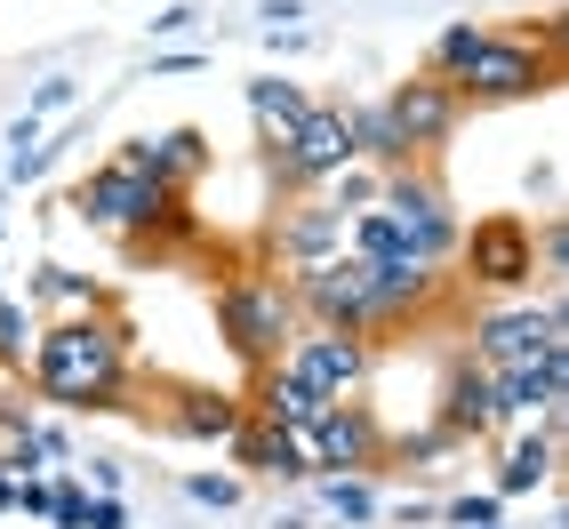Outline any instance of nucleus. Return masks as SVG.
Masks as SVG:
<instances>
[{
  "label": "nucleus",
  "instance_id": "16",
  "mask_svg": "<svg viewBox=\"0 0 569 529\" xmlns=\"http://www.w3.org/2000/svg\"><path fill=\"white\" fill-rule=\"evenodd\" d=\"M489 401H498V426H538V418H553V409L569 401V353L498 369V377H489Z\"/></svg>",
  "mask_w": 569,
  "mask_h": 529
},
{
  "label": "nucleus",
  "instance_id": "43",
  "mask_svg": "<svg viewBox=\"0 0 569 529\" xmlns=\"http://www.w3.org/2000/svg\"><path fill=\"white\" fill-rule=\"evenodd\" d=\"M264 529H321V521H313V513H273Z\"/></svg>",
  "mask_w": 569,
  "mask_h": 529
},
{
  "label": "nucleus",
  "instance_id": "13",
  "mask_svg": "<svg viewBox=\"0 0 569 529\" xmlns=\"http://www.w3.org/2000/svg\"><path fill=\"white\" fill-rule=\"evenodd\" d=\"M433 426L458 441V449H473V441H498L506 426H498V401H489V369L473 361V353H449L441 361V386H433Z\"/></svg>",
  "mask_w": 569,
  "mask_h": 529
},
{
  "label": "nucleus",
  "instance_id": "1",
  "mask_svg": "<svg viewBox=\"0 0 569 529\" xmlns=\"http://www.w3.org/2000/svg\"><path fill=\"white\" fill-rule=\"evenodd\" d=\"M24 386L32 401L72 409V418H104V409H129L137 393V329L129 313H57L32 337V361H24Z\"/></svg>",
  "mask_w": 569,
  "mask_h": 529
},
{
  "label": "nucleus",
  "instance_id": "35",
  "mask_svg": "<svg viewBox=\"0 0 569 529\" xmlns=\"http://www.w3.org/2000/svg\"><path fill=\"white\" fill-rule=\"evenodd\" d=\"M72 529H137V513H129V498H89L72 513Z\"/></svg>",
  "mask_w": 569,
  "mask_h": 529
},
{
  "label": "nucleus",
  "instance_id": "17",
  "mask_svg": "<svg viewBox=\"0 0 569 529\" xmlns=\"http://www.w3.org/2000/svg\"><path fill=\"white\" fill-rule=\"evenodd\" d=\"M233 466H241V481H273V489H306L313 481V458H306V433H281V426H241L233 441Z\"/></svg>",
  "mask_w": 569,
  "mask_h": 529
},
{
  "label": "nucleus",
  "instance_id": "27",
  "mask_svg": "<svg viewBox=\"0 0 569 529\" xmlns=\"http://www.w3.org/2000/svg\"><path fill=\"white\" fill-rule=\"evenodd\" d=\"M433 521L441 529H498L506 521V498H498V489H458V498L433 506Z\"/></svg>",
  "mask_w": 569,
  "mask_h": 529
},
{
  "label": "nucleus",
  "instance_id": "20",
  "mask_svg": "<svg viewBox=\"0 0 569 529\" xmlns=\"http://www.w3.org/2000/svg\"><path fill=\"white\" fill-rule=\"evenodd\" d=\"M249 97V121H257V144L264 137H297V129H306V112L321 104L306 81H289V72H257V81L241 89Z\"/></svg>",
  "mask_w": 569,
  "mask_h": 529
},
{
  "label": "nucleus",
  "instance_id": "36",
  "mask_svg": "<svg viewBox=\"0 0 569 529\" xmlns=\"http://www.w3.org/2000/svg\"><path fill=\"white\" fill-rule=\"evenodd\" d=\"M306 0H257V32H306Z\"/></svg>",
  "mask_w": 569,
  "mask_h": 529
},
{
  "label": "nucleus",
  "instance_id": "14",
  "mask_svg": "<svg viewBox=\"0 0 569 529\" xmlns=\"http://www.w3.org/2000/svg\"><path fill=\"white\" fill-rule=\"evenodd\" d=\"M161 426L177 441H193V449H217V441H233L249 426V401L241 386H209V377H184V386L161 393Z\"/></svg>",
  "mask_w": 569,
  "mask_h": 529
},
{
  "label": "nucleus",
  "instance_id": "30",
  "mask_svg": "<svg viewBox=\"0 0 569 529\" xmlns=\"http://www.w3.org/2000/svg\"><path fill=\"white\" fill-rule=\"evenodd\" d=\"M177 489H184L193 506H209V513H233V506L249 498V481H241V473H184Z\"/></svg>",
  "mask_w": 569,
  "mask_h": 529
},
{
  "label": "nucleus",
  "instance_id": "26",
  "mask_svg": "<svg viewBox=\"0 0 569 529\" xmlns=\"http://www.w3.org/2000/svg\"><path fill=\"white\" fill-rule=\"evenodd\" d=\"M32 337H41V313H32L24 297L0 289V369H24L32 361Z\"/></svg>",
  "mask_w": 569,
  "mask_h": 529
},
{
  "label": "nucleus",
  "instance_id": "33",
  "mask_svg": "<svg viewBox=\"0 0 569 529\" xmlns=\"http://www.w3.org/2000/svg\"><path fill=\"white\" fill-rule=\"evenodd\" d=\"M193 32H201V9H193V0H177V9L144 17V41H161V49H184Z\"/></svg>",
  "mask_w": 569,
  "mask_h": 529
},
{
  "label": "nucleus",
  "instance_id": "6",
  "mask_svg": "<svg viewBox=\"0 0 569 529\" xmlns=\"http://www.w3.org/2000/svg\"><path fill=\"white\" fill-rule=\"evenodd\" d=\"M473 297H529V281H538V217L521 209H481L466 233H458V264H449Z\"/></svg>",
  "mask_w": 569,
  "mask_h": 529
},
{
  "label": "nucleus",
  "instance_id": "12",
  "mask_svg": "<svg viewBox=\"0 0 569 529\" xmlns=\"http://www.w3.org/2000/svg\"><path fill=\"white\" fill-rule=\"evenodd\" d=\"M346 209H337L329 193H297V201H273V224H264V249H273L281 273H297V264H321L346 249Z\"/></svg>",
  "mask_w": 569,
  "mask_h": 529
},
{
  "label": "nucleus",
  "instance_id": "11",
  "mask_svg": "<svg viewBox=\"0 0 569 529\" xmlns=\"http://www.w3.org/2000/svg\"><path fill=\"white\" fill-rule=\"evenodd\" d=\"M281 361L306 377L321 401H346V393H361L377 377V346H369V337H346V329H297Z\"/></svg>",
  "mask_w": 569,
  "mask_h": 529
},
{
  "label": "nucleus",
  "instance_id": "29",
  "mask_svg": "<svg viewBox=\"0 0 569 529\" xmlns=\"http://www.w3.org/2000/svg\"><path fill=\"white\" fill-rule=\"evenodd\" d=\"M32 418H41V401H32V386H24V369H0V441H17Z\"/></svg>",
  "mask_w": 569,
  "mask_h": 529
},
{
  "label": "nucleus",
  "instance_id": "39",
  "mask_svg": "<svg viewBox=\"0 0 569 529\" xmlns=\"http://www.w3.org/2000/svg\"><path fill=\"white\" fill-rule=\"evenodd\" d=\"M17 513H32V521H49V513H57V489H49V473L17 481Z\"/></svg>",
  "mask_w": 569,
  "mask_h": 529
},
{
  "label": "nucleus",
  "instance_id": "3",
  "mask_svg": "<svg viewBox=\"0 0 569 529\" xmlns=\"http://www.w3.org/2000/svg\"><path fill=\"white\" fill-rule=\"evenodd\" d=\"M458 104L466 112H498V104H538L561 89V17L546 24H489L481 49L458 64Z\"/></svg>",
  "mask_w": 569,
  "mask_h": 529
},
{
  "label": "nucleus",
  "instance_id": "34",
  "mask_svg": "<svg viewBox=\"0 0 569 529\" xmlns=\"http://www.w3.org/2000/svg\"><path fill=\"white\" fill-rule=\"evenodd\" d=\"M0 473H17V481H32V473H49V458H41V441H32V433H17V441H0Z\"/></svg>",
  "mask_w": 569,
  "mask_h": 529
},
{
  "label": "nucleus",
  "instance_id": "9",
  "mask_svg": "<svg viewBox=\"0 0 569 529\" xmlns=\"http://www.w3.org/2000/svg\"><path fill=\"white\" fill-rule=\"evenodd\" d=\"M386 418L361 401V393H346V401H321V418L306 426V458H313V473H377L386 481Z\"/></svg>",
  "mask_w": 569,
  "mask_h": 529
},
{
  "label": "nucleus",
  "instance_id": "44",
  "mask_svg": "<svg viewBox=\"0 0 569 529\" xmlns=\"http://www.w3.org/2000/svg\"><path fill=\"white\" fill-rule=\"evenodd\" d=\"M0 513H17V473H0Z\"/></svg>",
  "mask_w": 569,
  "mask_h": 529
},
{
  "label": "nucleus",
  "instance_id": "8",
  "mask_svg": "<svg viewBox=\"0 0 569 529\" xmlns=\"http://www.w3.org/2000/svg\"><path fill=\"white\" fill-rule=\"evenodd\" d=\"M377 209L393 217V233L426 257V264H458V233H466V217H458V201H449V184H441V169L433 161H417V169H393L386 184H377Z\"/></svg>",
  "mask_w": 569,
  "mask_h": 529
},
{
  "label": "nucleus",
  "instance_id": "46",
  "mask_svg": "<svg viewBox=\"0 0 569 529\" xmlns=\"http://www.w3.org/2000/svg\"><path fill=\"white\" fill-rule=\"evenodd\" d=\"M498 529H513V521H498Z\"/></svg>",
  "mask_w": 569,
  "mask_h": 529
},
{
  "label": "nucleus",
  "instance_id": "45",
  "mask_svg": "<svg viewBox=\"0 0 569 529\" xmlns=\"http://www.w3.org/2000/svg\"><path fill=\"white\" fill-rule=\"evenodd\" d=\"M0 217H9V184H0Z\"/></svg>",
  "mask_w": 569,
  "mask_h": 529
},
{
  "label": "nucleus",
  "instance_id": "15",
  "mask_svg": "<svg viewBox=\"0 0 569 529\" xmlns=\"http://www.w3.org/2000/svg\"><path fill=\"white\" fill-rule=\"evenodd\" d=\"M506 449H498V498L513 506V498H538V489H553L561 481V409L553 418H538V426H506L498 433Z\"/></svg>",
  "mask_w": 569,
  "mask_h": 529
},
{
  "label": "nucleus",
  "instance_id": "40",
  "mask_svg": "<svg viewBox=\"0 0 569 529\" xmlns=\"http://www.w3.org/2000/svg\"><path fill=\"white\" fill-rule=\"evenodd\" d=\"M89 489H97V498H121V489H129V466H121V458H89Z\"/></svg>",
  "mask_w": 569,
  "mask_h": 529
},
{
  "label": "nucleus",
  "instance_id": "42",
  "mask_svg": "<svg viewBox=\"0 0 569 529\" xmlns=\"http://www.w3.org/2000/svg\"><path fill=\"white\" fill-rule=\"evenodd\" d=\"M386 521H393V529H426V521H433V498H393Z\"/></svg>",
  "mask_w": 569,
  "mask_h": 529
},
{
  "label": "nucleus",
  "instance_id": "38",
  "mask_svg": "<svg viewBox=\"0 0 569 529\" xmlns=\"http://www.w3.org/2000/svg\"><path fill=\"white\" fill-rule=\"evenodd\" d=\"M24 433H32V441H41V458H49V466H72V433H64L57 418H32Z\"/></svg>",
  "mask_w": 569,
  "mask_h": 529
},
{
  "label": "nucleus",
  "instance_id": "5",
  "mask_svg": "<svg viewBox=\"0 0 569 529\" xmlns=\"http://www.w3.org/2000/svg\"><path fill=\"white\" fill-rule=\"evenodd\" d=\"M489 377L498 369H521V361H546V353H569V313H561V289L546 297H498V306L466 313V346Z\"/></svg>",
  "mask_w": 569,
  "mask_h": 529
},
{
  "label": "nucleus",
  "instance_id": "28",
  "mask_svg": "<svg viewBox=\"0 0 569 529\" xmlns=\"http://www.w3.org/2000/svg\"><path fill=\"white\" fill-rule=\"evenodd\" d=\"M538 289H569V217L561 209L538 217Z\"/></svg>",
  "mask_w": 569,
  "mask_h": 529
},
{
  "label": "nucleus",
  "instance_id": "22",
  "mask_svg": "<svg viewBox=\"0 0 569 529\" xmlns=\"http://www.w3.org/2000/svg\"><path fill=\"white\" fill-rule=\"evenodd\" d=\"M24 306H64V313H112V297L97 281H81L72 264H32L24 281Z\"/></svg>",
  "mask_w": 569,
  "mask_h": 529
},
{
  "label": "nucleus",
  "instance_id": "37",
  "mask_svg": "<svg viewBox=\"0 0 569 529\" xmlns=\"http://www.w3.org/2000/svg\"><path fill=\"white\" fill-rule=\"evenodd\" d=\"M201 64H209V49H153V57H144L153 81H177V72H201Z\"/></svg>",
  "mask_w": 569,
  "mask_h": 529
},
{
  "label": "nucleus",
  "instance_id": "24",
  "mask_svg": "<svg viewBox=\"0 0 569 529\" xmlns=\"http://www.w3.org/2000/svg\"><path fill=\"white\" fill-rule=\"evenodd\" d=\"M72 144H81V121H64L49 144H24V153H9V161H0V184H9V193H17V184H41V177L72 153Z\"/></svg>",
  "mask_w": 569,
  "mask_h": 529
},
{
  "label": "nucleus",
  "instance_id": "7",
  "mask_svg": "<svg viewBox=\"0 0 569 529\" xmlns=\"http://www.w3.org/2000/svg\"><path fill=\"white\" fill-rule=\"evenodd\" d=\"M289 297H297V321L306 329H346V337H369L377 353H386V321H377V289H369V264L353 249H337L321 264H297L281 273Z\"/></svg>",
  "mask_w": 569,
  "mask_h": 529
},
{
  "label": "nucleus",
  "instance_id": "41",
  "mask_svg": "<svg viewBox=\"0 0 569 529\" xmlns=\"http://www.w3.org/2000/svg\"><path fill=\"white\" fill-rule=\"evenodd\" d=\"M529 193H538L546 209H561V161H553V153H546L538 169H529Z\"/></svg>",
  "mask_w": 569,
  "mask_h": 529
},
{
  "label": "nucleus",
  "instance_id": "21",
  "mask_svg": "<svg viewBox=\"0 0 569 529\" xmlns=\"http://www.w3.org/2000/svg\"><path fill=\"white\" fill-rule=\"evenodd\" d=\"M306 489H313L321 521H337V529H369V521H386V481H377V473H313Z\"/></svg>",
  "mask_w": 569,
  "mask_h": 529
},
{
  "label": "nucleus",
  "instance_id": "18",
  "mask_svg": "<svg viewBox=\"0 0 569 529\" xmlns=\"http://www.w3.org/2000/svg\"><path fill=\"white\" fill-rule=\"evenodd\" d=\"M241 401H249V418H257V426H281V433H306V426L321 418V393H313L289 361L257 369L249 386H241Z\"/></svg>",
  "mask_w": 569,
  "mask_h": 529
},
{
  "label": "nucleus",
  "instance_id": "32",
  "mask_svg": "<svg viewBox=\"0 0 569 529\" xmlns=\"http://www.w3.org/2000/svg\"><path fill=\"white\" fill-rule=\"evenodd\" d=\"M377 184H386V177H377V169H361V161H353V169H337V177L321 184V193H329L337 209H346V217H361V209H377Z\"/></svg>",
  "mask_w": 569,
  "mask_h": 529
},
{
  "label": "nucleus",
  "instance_id": "4",
  "mask_svg": "<svg viewBox=\"0 0 569 529\" xmlns=\"http://www.w3.org/2000/svg\"><path fill=\"white\" fill-rule=\"evenodd\" d=\"M297 329L306 321H297V297H289V281L273 273V264H241V273L217 281V337H224V353H233L249 377L273 369Z\"/></svg>",
  "mask_w": 569,
  "mask_h": 529
},
{
  "label": "nucleus",
  "instance_id": "2",
  "mask_svg": "<svg viewBox=\"0 0 569 529\" xmlns=\"http://www.w3.org/2000/svg\"><path fill=\"white\" fill-rule=\"evenodd\" d=\"M64 209L81 217V224H97V233L129 241V249H153V241H169L184 193H169V184L144 169V137H121V144H112V153L81 177V193H72Z\"/></svg>",
  "mask_w": 569,
  "mask_h": 529
},
{
  "label": "nucleus",
  "instance_id": "19",
  "mask_svg": "<svg viewBox=\"0 0 569 529\" xmlns=\"http://www.w3.org/2000/svg\"><path fill=\"white\" fill-rule=\"evenodd\" d=\"M144 169H153L169 193H193V184L217 169V144H209V129H201V121L153 129V137H144Z\"/></svg>",
  "mask_w": 569,
  "mask_h": 529
},
{
  "label": "nucleus",
  "instance_id": "10",
  "mask_svg": "<svg viewBox=\"0 0 569 529\" xmlns=\"http://www.w3.org/2000/svg\"><path fill=\"white\" fill-rule=\"evenodd\" d=\"M377 104H386V121H393V137H401V153H409V161H433L441 144L466 129V104H458V89H449V81H433V72H409V81H393Z\"/></svg>",
  "mask_w": 569,
  "mask_h": 529
},
{
  "label": "nucleus",
  "instance_id": "25",
  "mask_svg": "<svg viewBox=\"0 0 569 529\" xmlns=\"http://www.w3.org/2000/svg\"><path fill=\"white\" fill-rule=\"evenodd\" d=\"M481 32H489L481 17H458V24H441V32H433V49H426V64H417V72H433V81H458V64H466V57L481 49Z\"/></svg>",
  "mask_w": 569,
  "mask_h": 529
},
{
  "label": "nucleus",
  "instance_id": "23",
  "mask_svg": "<svg viewBox=\"0 0 569 529\" xmlns=\"http://www.w3.org/2000/svg\"><path fill=\"white\" fill-rule=\"evenodd\" d=\"M449 458H458V441H449L433 418L409 426V433H386V473H433V466H449Z\"/></svg>",
  "mask_w": 569,
  "mask_h": 529
},
{
  "label": "nucleus",
  "instance_id": "31",
  "mask_svg": "<svg viewBox=\"0 0 569 529\" xmlns=\"http://www.w3.org/2000/svg\"><path fill=\"white\" fill-rule=\"evenodd\" d=\"M72 104H81V81H72V72H41L32 97H24V121H57V112H72Z\"/></svg>",
  "mask_w": 569,
  "mask_h": 529
}]
</instances>
